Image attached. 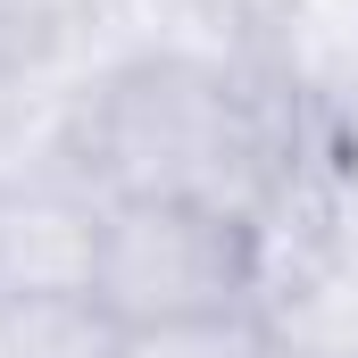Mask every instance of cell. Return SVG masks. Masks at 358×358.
Instances as JSON below:
<instances>
[{
    "label": "cell",
    "instance_id": "obj_1",
    "mask_svg": "<svg viewBox=\"0 0 358 358\" xmlns=\"http://www.w3.org/2000/svg\"><path fill=\"white\" fill-rule=\"evenodd\" d=\"M76 159L108 200H183L267 225L300 176V117L250 42H159L100 67Z\"/></svg>",
    "mask_w": 358,
    "mask_h": 358
},
{
    "label": "cell",
    "instance_id": "obj_2",
    "mask_svg": "<svg viewBox=\"0 0 358 358\" xmlns=\"http://www.w3.org/2000/svg\"><path fill=\"white\" fill-rule=\"evenodd\" d=\"M250 292H259V225L250 217L183 208V200H108L92 308L117 334L242 317Z\"/></svg>",
    "mask_w": 358,
    "mask_h": 358
},
{
    "label": "cell",
    "instance_id": "obj_3",
    "mask_svg": "<svg viewBox=\"0 0 358 358\" xmlns=\"http://www.w3.org/2000/svg\"><path fill=\"white\" fill-rule=\"evenodd\" d=\"M250 317L275 358H358V259L292 200L259 225Z\"/></svg>",
    "mask_w": 358,
    "mask_h": 358
},
{
    "label": "cell",
    "instance_id": "obj_4",
    "mask_svg": "<svg viewBox=\"0 0 358 358\" xmlns=\"http://www.w3.org/2000/svg\"><path fill=\"white\" fill-rule=\"evenodd\" d=\"M108 192L84 167L0 183V300H92Z\"/></svg>",
    "mask_w": 358,
    "mask_h": 358
},
{
    "label": "cell",
    "instance_id": "obj_5",
    "mask_svg": "<svg viewBox=\"0 0 358 358\" xmlns=\"http://www.w3.org/2000/svg\"><path fill=\"white\" fill-rule=\"evenodd\" d=\"M100 76H0V183L84 167V100Z\"/></svg>",
    "mask_w": 358,
    "mask_h": 358
},
{
    "label": "cell",
    "instance_id": "obj_6",
    "mask_svg": "<svg viewBox=\"0 0 358 358\" xmlns=\"http://www.w3.org/2000/svg\"><path fill=\"white\" fill-rule=\"evenodd\" d=\"M0 358H117V325L92 300H0Z\"/></svg>",
    "mask_w": 358,
    "mask_h": 358
},
{
    "label": "cell",
    "instance_id": "obj_7",
    "mask_svg": "<svg viewBox=\"0 0 358 358\" xmlns=\"http://www.w3.org/2000/svg\"><path fill=\"white\" fill-rule=\"evenodd\" d=\"M117 358H275L259 317H192V325H142V334H117Z\"/></svg>",
    "mask_w": 358,
    "mask_h": 358
}]
</instances>
